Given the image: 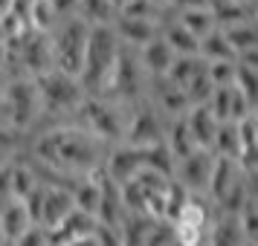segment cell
Returning <instances> with one entry per match:
<instances>
[{"label":"cell","instance_id":"cell-1","mask_svg":"<svg viewBox=\"0 0 258 246\" xmlns=\"http://www.w3.org/2000/svg\"><path fill=\"white\" fill-rule=\"evenodd\" d=\"M107 153H110V145L96 139L93 133L82 130L73 122H61L35 136L29 162L35 165L41 177L49 174L55 177V183L73 180V186H76L84 177L105 171Z\"/></svg>","mask_w":258,"mask_h":246},{"label":"cell","instance_id":"cell-2","mask_svg":"<svg viewBox=\"0 0 258 246\" xmlns=\"http://www.w3.org/2000/svg\"><path fill=\"white\" fill-rule=\"evenodd\" d=\"M128 116H131V105H122V102H113V99L87 96L84 105L76 110V116L70 122L79 125L82 130H87V133H93L96 139H102L105 145L116 148L125 139Z\"/></svg>","mask_w":258,"mask_h":246},{"label":"cell","instance_id":"cell-3","mask_svg":"<svg viewBox=\"0 0 258 246\" xmlns=\"http://www.w3.org/2000/svg\"><path fill=\"white\" fill-rule=\"evenodd\" d=\"M122 41L113 32V26H93L87 38V55H84V70L79 75L87 96H102L110 72L122 55Z\"/></svg>","mask_w":258,"mask_h":246},{"label":"cell","instance_id":"cell-4","mask_svg":"<svg viewBox=\"0 0 258 246\" xmlns=\"http://www.w3.org/2000/svg\"><path fill=\"white\" fill-rule=\"evenodd\" d=\"M3 125L21 130H32L44 119L41 110V93H38V81L29 75H9L6 84V96H3V107H0Z\"/></svg>","mask_w":258,"mask_h":246},{"label":"cell","instance_id":"cell-5","mask_svg":"<svg viewBox=\"0 0 258 246\" xmlns=\"http://www.w3.org/2000/svg\"><path fill=\"white\" fill-rule=\"evenodd\" d=\"M35 81H38V93H41L44 119H64V122H70L76 116V110L87 99V90L82 87V81L76 75H67V72L52 70L47 75L35 78Z\"/></svg>","mask_w":258,"mask_h":246},{"label":"cell","instance_id":"cell-6","mask_svg":"<svg viewBox=\"0 0 258 246\" xmlns=\"http://www.w3.org/2000/svg\"><path fill=\"white\" fill-rule=\"evenodd\" d=\"M168 186H171V177H163L145 168L131 180L128 186L122 188V197L128 206L131 214H142L148 220L165 223V197H168Z\"/></svg>","mask_w":258,"mask_h":246},{"label":"cell","instance_id":"cell-7","mask_svg":"<svg viewBox=\"0 0 258 246\" xmlns=\"http://www.w3.org/2000/svg\"><path fill=\"white\" fill-rule=\"evenodd\" d=\"M29 214H32V223L35 226H44L49 232H55L61 223L76 211V200H73V186H64V183H41V186L24 200Z\"/></svg>","mask_w":258,"mask_h":246},{"label":"cell","instance_id":"cell-8","mask_svg":"<svg viewBox=\"0 0 258 246\" xmlns=\"http://www.w3.org/2000/svg\"><path fill=\"white\" fill-rule=\"evenodd\" d=\"M87 38H90V26L79 21L76 15L64 18L55 32H52V49H55V70L67 72V75H82L84 70V55H87Z\"/></svg>","mask_w":258,"mask_h":246},{"label":"cell","instance_id":"cell-9","mask_svg":"<svg viewBox=\"0 0 258 246\" xmlns=\"http://www.w3.org/2000/svg\"><path fill=\"white\" fill-rule=\"evenodd\" d=\"M165 125H168V119L160 113V107L154 105V99L148 96L137 105H131V116H128L122 145L140 148V151L160 148V145H165Z\"/></svg>","mask_w":258,"mask_h":246},{"label":"cell","instance_id":"cell-10","mask_svg":"<svg viewBox=\"0 0 258 246\" xmlns=\"http://www.w3.org/2000/svg\"><path fill=\"white\" fill-rule=\"evenodd\" d=\"M212 203L206 197H191L183 214L177 217L174 229V243L177 246H206V234L212 226Z\"/></svg>","mask_w":258,"mask_h":246},{"label":"cell","instance_id":"cell-11","mask_svg":"<svg viewBox=\"0 0 258 246\" xmlns=\"http://www.w3.org/2000/svg\"><path fill=\"white\" fill-rule=\"evenodd\" d=\"M212 168H215V153L212 151H198V153H191L188 159L177 162L174 180L186 188L191 197H206V194H209Z\"/></svg>","mask_w":258,"mask_h":246},{"label":"cell","instance_id":"cell-12","mask_svg":"<svg viewBox=\"0 0 258 246\" xmlns=\"http://www.w3.org/2000/svg\"><path fill=\"white\" fill-rule=\"evenodd\" d=\"M140 171H145V151L131 148V145H116V148H110L107 162H105V174L110 177L116 186L125 188Z\"/></svg>","mask_w":258,"mask_h":246},{"label":"cell","instance_id":"cell-13","mask_svg":"<svg viewBox=\"0 0 258 246\" xmlns=\"http://www.w3.org/2000/svg\"><path fill=\"white\" fill-rule=\"evenodd\" d=\"M244 177H246V171L241 168V162H238V159L215 156V168H212L209 194H206V200H209L212 206L218 209L223 200H226V194H229L238 183H244Z\"/></svg>","mask_w":258,"mask_h":246},{"label":"cell","instance_id":"cell-14","mask_svg":"<svg viewBox=\"0 0 258 246\" xmlns=\"http://www.w3.org/2000/svg\"><path fill=\"white\" fill-rule=\"evenodd\" d=\"M113 32L119 35L122 47L142 49L145 44H151V41H157V38L163 35V26L151 24V21H140V18H128V15H116Z\"/></svg>","mask_w":258,"mask_h":246},{"label":"cell","instance_id":"cell-15","mask_svg":"<svg viewBox=\"0 0 258 246\" xmlns=\"http://www.w3.org/2000/svg\"><path fill=\"white\" fill-rule=\"evenodd\" d=\"M128 217V206L122 197V186H116L110 177L102 171V206H99V226L105 229H116L122 226V220Z\"/></svg>","mask_w":258,"mask_h":246},{"label":"cell","instance_id":"cell-16","mask_svg":"<svg viewBox=\"0 0 258 246\" xmlns=\"http://www.w3.org/2000/svg\"><path fill=\"white\" fill-rule=\"evenodd\" d=\"M137 55H140L142 70L151 75V81H163L165 75H168V70L174 67V61H177V55L163 41V35L157 38V41H151V44H145L142 49H137Z\"/></svg>","mask_w":258,"mask_h":246},{"label":"cell","instance_id":"cell-17","mask_svg":"<svg viewBox=\"0 0 258 246\" xmlns=\"http://www.w3.org/2000/svg\"><path fill=\"white\" fill-rule=\"evenodd\" d=\"M165 148H168V153L174 156V162H183V159H188L191 153L200 151L195 136H191V128H188L186 116L168 119V125H165Z\"/></svg>","mask_w":258,"mask_h":246},{"label":"cell","instance_id":"cell-18","mask_svg":"<svg viewBox=\"0 0 258 246\" xmlns=\"http://www.w3.org/2000/svg\"><path fill=\"white\" fill-rule=\"evenodd\" d=\"M186 122H188V128H191V136H195V142H198L200 151H212L221 122L215 119V113L209 110V105L191 107V110L186 113Z\"/></svg>","mask_w":258,"mask_h":246},{"label":"cell","instance_id":"cell-19","mask_svg":"<svg viewBox=\"0 0 258 246\" xmlns=\"http://www.w3.org/2000/svg\"><path fill=\"white\" fill-rule=\"evenodd\" d=\"M163 41L171 47L177 58H200V41L177 21V15L168 18V24L163 26Z\"/></svg>","mask_w":258,"mask_h":246},{"label":"cell","instance_id":"cell-20","mask_svg":"<svg viewBox=\"0 0 258 246\" xmlns=\"http://www.w3.org/2000/svg\"><path fill=\"white\" fill-rule=\"evenodd\" d=\"M244 232H241V220L238 214H215V220L206 234V246H244Z\"/></svg>","mask_w":258,"mask_h":246},{"label":"cell","instance_id":"cell-21","mask_svg":"<svg viewBox=\"0 0 258 246\" xmlns=\"http://www.w3.org/2000/svg\"><path fill=\"white\" fill-rule=\"evenodd\" d=\"M96 232H99V220L76 209L70 217L52 232V240H55V246H67V243H73V240H79V237H87V234H96Z\"/></svg>","mask_w":258,"mask_h":246},{"label":"cell","instance_id":"cell-22","mask_svg":"<svg viewBox=\"0 0 258 246\" xmlns=\"http://www.w3.org/2000/svg\"><path fill=\"white\" fill-rule=\"evenodd\" d=\"M32 226H35V223H32V214H29L24 200H15V203H9L6 209L0 211V229H3V234H6L9 243H15V240H18L21 234H26Z\"/></svg>","mask_w":258,"mask_h":246},{"label":"cell","instance_id":"cell-23","mask_svg":"<svg viewBox=\"0 0 258 246\" xmlns=\"http://www.w3.org/2000/svg\"><path fill=\"white\" fill-rule=\"evenodd\" d=\"M209 6H212V15H215V21H218L221 29L255 21V6L241 3V0H212Z\"/></svg>","mask_w":258,"mask_h":246},{"label":"cell","instance_id":"cell-24","mask_svg":"<svg viewBox=\"0 0 258 246\" xmlns=\"http://www.w3.org/2000/svg\"><path fill=\"white\" fill-rule=\"evenodd\" d=\"M73 200H76V209L90 214L99 220V206H102V171L93 177H84L73 186Z\"/></svg>","mask_w":258,"mask_h":246},{"label":"cell","instance_id":"cell-25","mask_svg":"<svg viewBox=\"0 0 258 246\" xmlns=\"http://www.w3.org/2000/svg\"><path fill=\"white\" fill-rule=\"evenodd\" d=\"M215 156H226V159H238L241 162V153H244V142H241V125L235 122H221L215 145H212Z\"/></svg>","mask_w":258,"mask_h":246},{"label":"cell","instance_id":"cell-26","mask_svg":"<svg viewBox=\"0 0 258 246\" xmlns=\"http://www.w3.org/2000/svg\"><path fill=\"white\" fill-rule=\"evenodd\" d=\"M116 9H113V3L110 0H79V9H76V18L84 21V24L90 26H113L116 21Z\"/></svg>","mask_w":258,"mask_h":246},{"label":"cell","instance_id":"cell-27","mask_svg":"<svg viewBox=\"0 0 258 246\" xmlns=\"http://www.w3.org/2000/svg\"><path fill=\"white\" fill-rule=\"evenodd\" d=\"M200 61L203 64H218V61H238L235 58L232 47H229V41H226V32H223L221 26L206 35L200 41Z\"/></svg>","mask_w":258,"mask_h":246},{"label":"cell","instance_id":"cell-28","mask_svg":"<svg viewBox=\"0 0 258 246\" xmlns=\"http://www.w3.org/2000/svg\"><path fill=\"white\" fill-rule=\"evenodd\" d=\"M177 21L186 26L191 35L203 41L206 35H212L215 29H218V21H215V15H212V6H203V9H188V12H180L177 15Z\"/></svg>","mask_w":258,"mask_h":246},{"label":"cell","instance_id":"cell-29","mask_svg":"<svg viewBox=\"0 0 258 246\" xmlns=\"http://www.w3.org/2000/svg\"><path fill=\"white\" fill-rule=\"evenodd\" d=\"M64 18L58 15L55 3L52 0H32V12H29V26L35 32H44V35H52L55 26L61 24Z\"/></svg>","mask_w":258,"mask_h":246},{"label":"cell","instance_id":"cell-30","mask_svg":"<svg viewBox=\"0 0 258 246\" xmlns=\"http://www.w3.org/2000/svg\"><path fill=\"white\" fill-rule=\"evenodd\" d=\"M223 32H226V41H229V47H232L235 58L244 55V52H249V49H258V24L255 21L229 26V29H223Z\"/></svg>","mask_w":258,"mask_h":246},{"label":"cell","instance_id":"cell-31","mask_svg":"<svg viewBox=\"0 0 258 246\" xmlns=\"http://www.w3.org/2000/svg\"><path fill=\"white\" fill-rule=\"evenodd\" d=\"M203 70H206V64H203L200 58H177L174 67L168 70V75H165L163 81L174 84V87H180V90H186Z\"/></svg>","mask_w":258,"mask_h":246},{"label":"cell","instance_id":"cell-32","mask_svg":"<svg viewBox=\"0 0 258 246\" xmlns=\"http://www.w3.org/2000/svg\"><path fill=\"white\" fill-rule=\"evenodd\" d=\"M24 136H26V133H21V130L9 128V125H0V165L21 159Z\"/></svg>","mask_w":258,"mask_h":246},{"label":"cell","instance_id":"cell-33","mask_svg":"<svg viewBox=\"0 0 258 246\" xmlns=\"http://www.w3.org/2000/svg\"><path fill=\"white\" fill-rule=\"evenodd\" d=\"M188 203H191V194H188L177 180H171V186H168V197H165V223L174 226L177 217L183 214V209H186Z\"/></svg>","mask_w":258,"mask_h":246},{"label":"cell","instance_id":"cell-34","mask_svg":"<svg viewBox=\"0 0 258 246\" xmlns=\"http://www.w3.org/2000/svg\"><path fill=\"white\" fill-rule=\"evenodd\" d=\"M119 15H128V18H140V21H151V24H160V26H165L168 21H165L163 15H165V9H160L154 0H131L128 6L122 9Z\"/></svg>","mask_w":258,"mask_h":246},{"label":"cell","instance_id":"cell-35","mask_svg":"<svg viewBox=\"0 0 258 246\" xmlns=\"http://www.w3.org/2000/svg\"><path fill=\"white\" fill-rule=\"evenodd\" d=\"M206 75H209L212 87H232L238 78V61H218V64H206Z\"/></svg>","mask_w":258,"mask_h":246},{"label":"cell","instance_id":"cell-36","mask_svg":"<svg viewBox=\"0 0 258 246\" xmlns=\"http://www.w3.org/2000/svg\"><path fill=\"white\" fill-rule=\"evenodd\" d=\"M235 87L246 96V102L252 105V110H258V72L255 70H244L238 67V78H235Z\"/></svg>","mask_w":258,"mask_h":246},{"label":"cell","instance_id":"cell-37","mask_svg":"<svg viewBox=\"0 0 258 246\" xmlns=\"http://www.w3.org/2000/svg\"><path fill=\"white\" fill-rule=\"evenodd\" d=\"M238 220H241V232H244L246 243H258V203H246Z\"/></svg>","mask_w":258,"mask_h":246},{"label":"cell","instance_id":"cell-38","mask_svg":"<svg viewBox=\"0 0 258 246\" xmlns=\"http://www.w3.org/2000/svg\"><path fill=\"white\" fill-rule=\"evenodd\" d=\"M15 246H55V240H52V232H49V229L32 226L26 234H21V237L15 240Z\"/></svg>","mask_w":258,"mask_h":246},{"label":"cell","instance_id":"cell-39","mask_svg":"<svg viewBox=\"0 0 258 246\" xmlns=\"http://www.w3.org/2000/svg\"><path fill=\"white\" fill-rule=\"evenodd\" d=\"M9 203H15V191H12V162L0 165V211L6 209Z\"/></svg>","mask_w":258,"mask_h":246},{"label":"cell","instance_id":"cell-40","mask_svg":"<svg viewBox=\"0 0 258 246\" xmlns=\"http://www.w3.org/2000/svg\"><path fill=\"white\" fill-rule=\"evenodd\" d=\"M145 246H177L174 243V229L168 223H157V229L151 232V237L145 240Z\"/></svg>","mask_w":258,"mask_h":246},{"label":"cell","instance_id":"cell-41","mask_svg":"<svg viewBox=\"0 0 258 246\" xmlns=\"http://www.w3.org/2000/svg\"><path fill=\"white\" fill-rule=\"evenodd\" d=\"M212 0H171V9L177 15L180 12H188V9H203V6H209Z\"/></svg>","mask_w":258,"mask_h":246},{"label":"cell","instance_id":"cell-42","mask_svg":"<svg viewBox=\"0 0 258 246\" xmlns=\"http://www.w3.org/2000/svg\"><path fill=\"white\" fill-rule=\"evenodd\" d=\"M99 243L102 246H125L116 229H105V226H99Z\"/></svg>","mask_w":258,"mask_h":246},{"label":"cell","instance_id":"cell-43","mask_svg":"<svg viewBox=\"0 0 258 246\" xmlns=\"http://www.w3.org/2000/svg\"><path fill=\"white\" fill-rule=\"evenodd\" d=\"M238 67L258 72V49H249V52H244V55H238Z\"/></svg>","mask_w":258,"mask_h":246},{"label":"cell","instance_id":"cell-44","mask_svg":"<svg viewBox=\"0 0 258 246\" xmlns=\"http://www.w3.org/2000/svg\"><path fill=\"white\" fill-rule=\"evenodd\" d=\"M55 3V9H58L61 18H73L76 9H79V0H52Z\"/></svg>","mask_w":258,"mask_h":246},{"label":"cell","instance_id":"cell-45","mask_svg":"<svg viewBox=\"0 0 258 246\" xmlns=\"http://www.w3.org/2000/svg\"><path fill=\"white\" fill-rule=\"evenodd\" d=\"M246 194H249V203H258V171L246 174Z\"/></svg>","mask_w":258,"mask_h":246},{"label":"cell","instance_id":"cell-46","mask_svg":"<svg viewBox=\"0 0 258 246\" xmlns=\"http://www.w3.org/2000/svg\"><path fill=\"white\" fill-rule=\"evenodd\" d=\"M67 246H102V243H99V232H96V234H87V237H79V240H73Z\"/></svg>","mask_w":258,"mask_h":246},{"label":"cell","instance_id":"cell-47","mask_svg":"<svg viewBox=\"0 0 258 246\" xmlns=\"http://www.w3.org/2000/svg\"><path fill=\"white\" fill-rule=\"evenodd\" d=\"M9 67V47H6V41L0 38V72H6Z\"/></svg>","mask_w":258,"mask_h":246},{"label":"cell","instance_id":"cell-48","mask_svg":"<svg viewBox=\"0 0 258 246\" xmlns=\"http://www.w3.org/2000/svg\"><path fill=\"white\" fill-rule=\"evenodd\" d=\"M12 6H15V0H0V21L12 15Z\"/></svg>","mask_w":258,"mask_h":246},{"label":"cell","instance_id":"cell-49","mask_svg":"<svg viewBox=\"0 0 258 246\" xmlns=\"http://www.w3.org/2000/svg\"><path fill=\"white\" fill-rule=\"evenodd\" d=\"M6 84H9V72H0V107H3V96H6Z\"/></svg>","mask_w":258,"mask_h":246},{"label":"cell","instance_id":"cell-50","mask_svg":"<svg viewBox=\"0 0 258 246\" xmlns=\"http://www.w3.org/2000/svg\"><path fill=\"white\" fill-rule=\"evenodd\" d=\"M110 3H113V9H116V12H122V9H125V6H128L131 0H110Z\"/></svg>","mask_w":258,"mask_h":246},{"label":"cell","instance_id":"cell-51","mask_svg":"<svg viewBox=\"0 0 258 246\" xmlns=\"http://www.w3.org/2000/svg\"><path fill=\"white\" fill-rule=\"evenodd\" d=\"M154 3H157V6H160V9H165V12H168V9H171V0H154Z\"/></svg>","mask_w":258,"mask_h":246},{"label":"cell","instance_id":"cell-52","mask_svg":"<svg viewBox=\"0 0 258 246\" xmlns=\"http://www.w3.org/2000/svg\"><path fill=\"white\" fill-rule=\"evenodd\" d=\"M9 240H6V234H3V229H0V246H6Z\"/></svg>","mask_w":258,"mask_h":246},{"label":"cell","instance_id":"cell-53","mask_svg":"<svg viewBox=\"0 0 258 246\" xmlns=\"http://www.w3.org/2000/svg\"><path fill=\"white\" fill-rule=\"evenodd\" d=\"M241 3H249V6H255L258 0H241Z\"/></svg>","mask_w":258,"mask_h":246},{"label":"cell","instance_id":"cell-54","mask_svg":"<svg viewBox=\"0 0 258 246\" xmlns=\"http://www.w3.org/2000/svg\"><path fill=\"white\" fill-rule=\"evenodd\" d=\"M255 24H258V3H255Z\"/></svg>","mask_w":258,"mask_h":246},{"label":"cell","instance_id":"cell-55","mask_svg":"<svg viewBox=\"0 0 258 246\" xmlns=\"http://www.w3.org/2000/svg\"><path fill=\"white\" fill-rule=\"evenodd\" d=\"M0 38H3V29H0ZM3 41H6V38H3Z\"/></svg>","mask_w":258,"mask_h":246},{"label":"cell","instance_id":"cell-56","mask_svg":"<svg viewBox=\"0 0 258 246\" xmlns=\"http://www.w3.org/2000/svg\"><path fill=\"white\" fill-rule=\"evenodd\" d=\"M6 246H15V243H6Z\"/></svg>","mask_w":258,"mask_h":246},{"label":"cell","instance_id":"cell-57","mask_svg":"<svg viewBox=\"0 0 258 246\" xmlns=\"http://www.w3.org/2000/svg\"><path fill=\"white\" fill-rule=\"evenodd\" d=\"M255 116H258V110H255Z\"/></svg>","mask_w":258,"mask_h":246}]
</instances>
